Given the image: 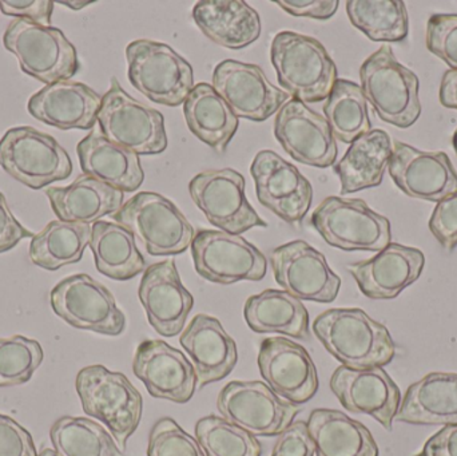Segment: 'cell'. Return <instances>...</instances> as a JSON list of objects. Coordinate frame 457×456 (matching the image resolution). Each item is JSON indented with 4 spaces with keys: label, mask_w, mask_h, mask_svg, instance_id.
I'll use <instances>...</instances> for the list:
<instances>
[{
    "label": "cell",
    "mask_w": 457,
    "mask_h": 456,
    "mask_svg": "<svg viewBox=\"0 0 457 456\" xmlns=\"http://www.w3.org/2000/svg\"><path fill=\"white\" fill-rule=\"evenodd\" d=\"M313 332L328 352L348 369L384 367L396 355L386 327L359 308H336L321 313L314 320Z\"/></svg>",
    "instance_id": "6da1fadb"
},
{
    "label": "cell",
    "mask_w": 457,
    "mask_h": 456,
    "mask_svg": "<svg viewBox=\"0 0 457 456\" xmlns=\"http://www.w3.org/2000/svg\"><path fill=\"white\" fill-rule=\"evenodd\" d=\"M270 59L279 85L303 104L325 101L337 80V67L327 48L306 35L277 34L271 42Z\"/></svg>",
    "instance_id": "7a4b0ae2"
},
{
    "label": "cell",
    "mask_w": 457,
    "mask_h": 456,
    "mask_svg": "<svg viewBox=\"0 0 457 456\" xmlns=\"http://www.w3.org/2000/svg\"><path fill=\"white\" fill-rule=\"evenodd\" d=\"M75 385L83 411L106 425L120 449L125 452L129 438L142 419L144 399L139 391L125 375L109 371L99 364L80 369Z\"/></svg>",
    "instance_id": "3957f363"
},
{
    "label": "cell",
    "mask_w": 457,
    "mask_h": 456,
    "mask_svg": "<svg viewBox=\"0 0 457 456\" xmlns=\"http://www.w3.org/2000/svg\"><path fill=\"white\" fill-rule=\"evenodd\" d=\"M362 93L380 120L411 128L421 114L419 78L400 63L391 46H381L360 69Z\"/></svg>",
    "instance_id": "277c9868"
},
{
    "label": "cell",
    "mask_w": 457,
    "mask_h": 456,
    "mask_svg": "<svg viewBox=\"0 0 457 456\" xmlns=\"http://www.w3.org/2000/svg\"><path fill=\"white\" fill-rule=\"evenodd\" d=\"M3 45L18 58L24 74L47 85L70 80L79 71L77 48L56 27L15 19Z\"/></svg>",
    "instance_id": "5b68a950"
},
{
    "label": "cell",
    "mask_w": 457,
    "mask_h": 456,
    "mask_svg": "<svg viewBox=\"0 0 457 456\" xmlns=\"http://www.w3.org/2000/svg\"><path fill=\"white\" fill-rule=\"evenodd\" d=\"M126 58L131 85L154 104L179 106L195 88L189 62L165 43L134 40L126 48Z\"/></svg>",
    "instance_id": "8992f818"
},
{
    "label": "cell",
    "mask_w": 457,
    "mask_h": 456,
    "mask_svg": "<svg viewBox=\"0 0 457 456\" xmlns=\"http://www.w3.org/2000/svg\"><path fill=\"white\" fill-rule=\"evenodd\" d=\"M117 224L128 228L152 256L184 253L195 240V228L169 198L142 192L112 214Z\"/></svg>",
    "instance_id": "52a82bcc"
},
{
    "label": "cell",
    "mask_w": 457,
    "mask_h": 456,
    "mask_svg": "<svg viewBox=\"0 0 457 456\" xmlns=\"http://www.w3.org/2000/svg\"><path fill=\"white\" fill-rule=\"evenodd\" d=\"M98 123L109 141L136 154H161L168 147L163 115L129 95L115 77L102 98Z\"/></svg>",
    "instance_id": "ba28073f"
},
{
    "label": "cell",
    "mask_w": 457,
    "mask_h": 456,
    "mask_svg": "<svg viewBox=\"0 0 457 456\" xmlns=\"http://www.w3.org/2000/svg\"><path fill=\"white\" fill-rule=\"evenodd\" d=\"M0 168L34 190L63 181L72 173L66 150L53 137L29 126L5 131L0 139Z\"/></svg>",
    "instance_id": "9c48e42d"
},
{
    "label": "cell",
    "mask_w": 457,
    "mask_h": 456,
    "mask_svg": "<svg viewBox=\"0 0 457 456\" xmlns=\"http://www.w3.org/2000/svg\"><path fill=\"white\" fill-rule=\"evenodd\" d=\"M312 225L330 246L341 251L381 252L391 244V224L359 198H325Z\"/></svg>",
    "instance_id": "30bf717a"
},
{
    "label": "cell",
    "mask_w": 457,
    "mask_h": 456,
    "mask_svg": "<svg viewBox=\"0 0 457 456\" xmlns=\"http://www.w3.org/2000/svg\"><path fill=\"white\" fill-rule=\"evenodd\" d=\"M50 303L55 315L74 328L106 336H120L125 331V315L112 292L85 273L59 281L51 291Z\"/></svg>",
    "instance_id": "8fae6325"
},
{
    "label": "cell",
    "mask_w": 457,
    "mask_h": 456,
    "mask_svg": "<svg viewBox=\"0 0 457 456\" xmlns=\"http://www.w3.org/2000/svg\"><path fill=\"white\" fill-rule=\"evenodd\" d=\"M198 275L221 286L265 278L266 257L249 241L224 230H198L192 243Z\"/></svg>",
    "instance_id": "7c38bea8"
},
{
    "label": "cell",
    "mask_w": 457,
    "mask_h": 456,
    "mask_svg": "<svg viewBox=\"0 0 457 456\" xmlns=\"http://www.w3.org/2000/svg\"><path fill=\"white\" fill-rule=\"evenodd\" d=\"M217 407L222 418L253 436L281 435L300 414L295 404L279 398L262 382L228 383Z\"/></svg>",
    "instance_id": "4fadbf2b"
},
{
    "label": "cell",
    "mask_w": 457,
    "mask_h": 456,
    "mask_svg": "<svg viewBox=\"0 0 457 456\" xmlns=\"http://www.w3.org/2000/svg\"><path fill=\"white\" fill-rule=\"evenodd\" d=\"M190 195L208 221L220 230L241 236L253 228H268L245 195V178L233 169L208 170L190 181Z\"/></svg>",
    "instance_id": "5bb4252c"
},
{
    "label": "cell",
    "mask_w": 457,
    "mask_h": 456,
    "mask_svg": "<svg viewBox=\"0 0 457 456\" xmlns=\"http://www.w3.org/2000/svg\"><path fill=\"white\" fill-rule=\"evenodd\" d=\"M270 260L278 286L301 302L329 304L337 299L341 278L330 269L324 254L305 241L278 246Z\"/></svg>",
    "instance_id": "9a60e30c"
},
{
    "label": "cell",
    "mask_w": 457,
    "mask_h": 456,
    "mask_svg": "<svg viewBox=\"0 0 457 456\" xmlns=\"http://www.w3.org/2000/svg\"><path fill=\"white\" fill-rule=\"evenodd\" d=\"M258 201L287 224H300L313 200V187L293 163L271 150L258 153L250 166Z\"/></svg>",
    "instance_id": "2e32d148"
},
{
    "label": "cell",
    "mask_w": 457,
    "mask_h": 456,
    "mask_svg": "<svg viewBox=\"0 0 457 456\" xmlns=\"http://www.w3.org/2000/svg\"><path fill=\"white\" fill-rule=\"evenodd\" d=\"M214 90L227 101L237 118L263 122L287 104L289 95L269 82L257 64L225 59L213 74Z\"/></svg>",
    "instance_id": "e0dca14e"
},
{
    "label": "cell",
    "mask_w": 457,
    "mask_h": 456,
    "mask_svg": "<svg viewBox=\"0 0 457 456\" xmlns=\"http://www.w3.org/2000/svg\"><path fill=\"white\" fill-rule=\"evenodd\" d=\"M274 136L285 152L303 165L330 168L337 158V144L328 120L295 99L277 112Z\"/></svg>",
    "instance_id": "ac0fdd59"
},
{
    "label": "cell",
    "mask_w": 457,
    "mask_h": 456,
    "mask_svg": "<svg viewBox=\"0 0 457 456\" xmlns=\"http://www.w3.org/2000/svg\"><path fill=\"white\" fill-rule=\"evenodd\" d=\"M258 369L266 385L295 406L311 401L319 391L316 364L303 345L287 337H269L261 343Z\"/></svg>",
    "instance_id": "d6986e66"
},
{
    "label": "cell",
    "mask_w": 457,
    "mask_h": 456,
    "mask_svg": "<svg viewBox=\"0 0 457 456\" xmlns=\"http://www.w3.org/2000/svg\"><path fill=\"white\" fill-rule=\"evenodd\" d=\"M330 390L346 411L370 415L386 431H392L402 404V393L383 367H338L330 377Z\"/></svg>",
    "instance_id": "ffe728a7"
},
{
    "label": "cell",
    "mask_w": 457,
    "mask_h": 456,
    "mask_svg": "<svg viewBox=\"0 0 457 456\" xmlns=\"http://www.w3.org/2000/svg\"><path fill=\"white\" fill-rule=\"evenodd\" d=\"M133 371L155 399L185 404L197 388L195 366L181 351L163 340H145L138 345Z\"/></svg>",
    "instance_id": "44dd1931"
},
{
    "label": "cell",
    "mask_w": 457,
    "mask_h": 456,
    "mask_svg": "<svg viewBox=\"0 0 457 456\" xmlns=\"http://www.w3.org/2000/svg\"><path fill=\"white\" fill-rule=\"evenodd\" d=\"M389 174L408 197L439 203L457 190V173L443 152H421L404 142L394 145Z\"/></svg>",
    "instance_id": "7402d4cb"
},
{
    "label": "cell",
    "mask_w": 457,
    "mask_h": 456,
    "mask_svg": "<svg viewBox=\"0 0 457 456\" xmlns=\"http://www.w3.org/2000/svg\"><path fill=\"white\" fill-rule=\"evenodd\" d=\"M138 296L158 335L174 337L184 331L195 299L182 284L174 260L157 262L145 270Z\"/></svg>",
    "instance_id": "603a6c76"
},
{
    "label": "cell",
    "mask_w": 457,
    "mask_h": 456,
    "mask_svg": "<svg viewBox=\"0 0 457 456\" xmlns=\"http://www.w3.org/2000/svg\"><path fill=\"white\" fill-rule=\"evenodd\" d=\"M424 265L420 249L391 243L372 259L348 265V270L365 296L391 300L419 280Z\"/></svg>",
    "instance_id": "cb8c5ba5"
},
{
    "label": "cell",
    "mask_w": 457,
    "mask_h": 456,
    "mask_svg": "<svg viewBox=\"0 0 457 456\" xmlns=\"http://www.w3.org/2000/svg\"><path fill=\"white\" fill-rule=\"evenodd\" d=\"M102 98L80 82L62 80L40 88L29 99V114L61 130H90L98 122Z\"/></svg>",
    "instance_id": "d4e9b609"
},
{
    "label": "cell",
    "mask_w": 457,
    "mask_h": 456,
    "mask_svg": "<svg viewBox=\"0 0 457 456\" xmlns=\"http://www.w3.org/2000/svg\"><path fill=\"white\" fill-rule=\"evenodd\" d=\"M179 343L193 361L200 390L225 379L238 361L236 342L228 336L221 321L204 313L190 321Z\"/></svg>",
    "instance_id": "484cf974"
},
{
    "label": "cell",
    "mask_w": 457,
    "mask_h": 456,
    "mask_svg": "<svg viewBox=\"0 0 457 456\" xmlns=\"http://www.w3.org/2000/svg\"><path fill=\"white\" fill-rule=\"evenodd\" d=\"M85 176L93 177L120 192H136L145 181L138 154L109 141L101 131H91L78 144Z\"/></svg>",
    "instance_id": "4316f807"
},
{
    "label": "cell",
    "mask_w": 457,
    "mask_h": 456,
    "mask_svg": "<svg viewBox=\"0 0 457 456\" xmlns=\"http://www.w3.org/2000/svg\"><path fill=\"white\" fill-rule=\"evenodd\" d=\"M193 19L209 39L228 50L247 47L262 31L257 11L242 0H201Z\"/></svg>",
    "instance_id": "83f0119b"
},
{
    "label": "cell",
    "mask_w": 457,
    "mask_h": 456,
    "mask_svg": "<svg viewBox=\"0 0 457 456\" xmlns=\"http://www.w3.org/2000/svg\"><path fill=\"white\" fill-rule=\"evenodd\" d=\"M46 195L61 221L87 225L117 213L125 200L120 190L85 174L67 187H48Z\"/></svg>",
    "instance_id": "f1b7e54d"
},
{
    "label": "cell",
    "mask_w": 457,
    "mask_h": 456,
    "mask_svg": "<svg viewBox=\"0 0 457 456\" xmlns=\"http://www.w3.org/2000/svg\"><path fill=\"white\" fill-rule=\"evenodd\" d=\"M395 420L408 425H457V374L432 372L410 386Z\"/></svg>",
    "instance_id": "f546056e"
},
{
    "label": "cell",
    "mask_w": 457,
    "mask_h": 456,
    "mask_svg": "<svg viewBox=\"0 0 457 456\" xmlns=\"http://www.w3.org/2000/svg\"><path fill=\"white\" fill-rule=\"evenodd\" d=\"M394 153V144L386 131L370 130L352 142L343 160L333 168L340 177L341 195L378 187L383 182Z\"/></svg>",
    "instance_id": "4dcf8cb0"
},
{
    "label": "cell",
    "mask_w": 457,
    "mask_h": 456,
    "mask_svg": "<svg viewBox=\"0 0 457 456\" xmlns=\"http://www.w3.org/2000/svg\"><path fill=\"white\" fill-rule=\"evenodd\" d=\"M245 320L255 334H277L308 340L309 313L303 303L287 291L266 289L246 300Z\"/></svg>",
    "instance_id": "1f68e13d"
},
{
    "label": "cell",
    "mask_w": 457,
    "mask_h": 456,
    "mask_svg": "<svg viewBox=\"0 0 457 456\" xmlns=\"http://www.w3.org/2000/svg\"><path fill=\"white\" fill-rule=\"evenodd\" d=\"M317 456H378L370 431L336 410L319 409L308 419Z\"/></svg>",
    "instance_id": "d6a6232c"
},
{
    "label": "cell",
    "mask_w": 457,
    "mask_h": 456,
    "mask_svg": "<svg viewBox=\"0 0 457 456\" xmlns=\"http://www.w3.org/2000/svg\"><path fill=\"white\" fill-rule=\"evenodd\" d=\"M185 120L204 144L224 153L238 129V118L209 83H198L184 104Z\"/></svg>",
    "instance_id": "836d02e7"
},
{
    "label": "cell",
    "mask_w": 457,
    "mask_h": 456,
    "mask_svg": "<svg viewBox=\"0 0 457 456\" xmlns=\"http://www.w3.org/2000/svg\"><path fill=\"white\" fill-rule=\"evenodd\" d=\"M90 249L99 273L117 281H128L141 275L145 259L136 236L122 225L98 221L91 227Z\"/></svg>",
    "instance_id": "e575fe53"
},
{
    "label": "cell",
    "mask_w": 457,
    "mask_h": 456,
    "mask_svg": "<svg viewBox=\"0 0 457 456\" xmlns=\"http://www.w3.org/2000/svg\"><path fill=\"white\" fill-rule=\"evenodd\" d=\"M90 240V225L51 221L31 238L29 259L37 267L54 272L79 262Z\"/></svg>",
    "instance_id": "d590c367"
},
{
    "label": "cell",
    "mask_w": 457,
    "mask_h": 456,
    "mask_svg": "<svg viewBox=\"0 0 457 456\" xmlns=\"http://www.w3.org/2000/svg\"><path fill=\"white\" fill-rule=\"evenodd\" d=\"M324 114L333 137L344 144H352L370 131L367 98L361 86L352 80H336L325 102Z\"/></svg>",
    "instance_id": "8d00e7d4"
},
{
    "label": "cell",
    "mask_w": 457,
    "mask_h": 456,
    "mask_svg": "<svg viewBox=\"0 0 457 456\" xmlns=\"http://www.w3.org/2000/svg\"><path fill=\"white\" fill-rule=\"evenodd\" d=\"M349 21L373 42H402L408 37L410 21L402 0H349Z\"/></svg>",
    "instance_id": "74e56055"
},
{
    "label": "cell",
    "mask_w": 457,
    "mask_h": 456,
    "mask_svg": "<svg viewBox=\"0 0 457 456\" xmlns=\"http://www.w3.org/2000/svg\"><path fill=\"white\" fill-rule=\"evenodd\" d=\"M59 456H123L112 436L87 418L63 417L50 430Z\"/></svg>",
    "instance_id": "f35d334b"
},
{
    "label": "cell",
    "mask_w": 457,
    "mask_h": 456,
    "mask_svg": "<svg viewBox=\"0 0 457 456\" xmlns=\"http://www.w3.org/2000/svg\"><path fill=\"white\" fill-rule=\"evenodd\" d=\"M195 436L206 456H261L262 447L255 436L225 418H203L195 425Z\"/></svg>",
    "instance_id": "ab89813d"
},
{
    "label": "cell",
    "mask_w": 457,
    "mask_h": 456,
    "mask_svg": "<svg viewBox=\"0 0 457 456\" xmlns=\"http://www.w3.org/2000/svg\"><path fill=\"white\" fill-rule=\"evenodd\" d=\"M45 359L37 340L15 335L0 339V388L24 385Z\"/></svg>",
    "instance_id": "60d3db41"
},
{
    "label": "cell",
    "mask_w": 457,
    "mask_h": 456,
    "mask_svg": "<svg viewBox=\"0 0 457 456\" xmlns=\"http://www.w3.org/2000/svg\"><path fill=\"white\" fill-rule=\"evenodd\" d=\"M147 456H206L197 439L182 430L171 418L155 423L149 436Z\"/></svg>",
    "instance_id": "b9f144b4"
},
{
    "label": "cell",
    "mask_w": 457,
    "mask_h": 456,
    "mask_svg": "<svg viewBox=\"0 0 457 456\" xmlns=\"http://www.w3.org/2000/svg\"><path fill=\"white\" fill-rule=\"evenodd\" d=\"M427 47L457 71V13H436L429 18Z\"/></svg>",
    "instance_id": "7bdbcfd3"
},
{
    "label": "cell",
    "mask_w": 457,
    "mask_h": 456,
    "mask_svg": "<svg viewBox=\"0 0 457 456\" xmlns=\"http://www.w3.org/2000/svg\"><path fill=\"white\" fill-rule=\"evenodd\" d=\"M429 229L445 251L453 252L457 246V190L437 203Z\"/></svg>",
    "instance_id": "ee69618b"
},
{
    "label": "cell",
    "mask_w": 457,
    "mask_h": 456,
    "mask_svg": "<svg viewBox=\"0 0 457 456\" xmlns=\"http://www.w3.org/2000/svg\"><path fill=\"white\" fill-rule=\"evenodd\" d=\"M0 456H37L31 434L5 415H0Z\"/></svg>",
    "instance_id": "f6af8a7d"
},
{
    "label": "cell",
    "mask_w": 457,
    "mask_h": 456,
    "mask_svg": "<svg viewBox=\"0 0 457 456\" xmlns=\"http://www.w3.org/2000/svg\"><path fill=\"white\" fill-rule=\"evenodd\" d=\"M316 446L308 430V423L293 422L279 435L270 456H314Z\"/></svg>",
    "instance_id": "bcb514c9"
},
{
    "label": "cell",
    "mask_w": 457,
    "mask_h": 456,
    "mask_svg": "<svg viewBox=\"0 0 457 456\" xmlns=\"http://www.w3.org/2000/svg\"><path fill=\"white\" fill-rule=\"evenodd\" d=\"M55 3L51 0H0V11L4 15L51 26V16Z\"/></svg>",
    "instance_id": "7dc6e473"
},
{
    "label": "cell",
    "mask_w": 457,
    "mask_h": 456,
    "mask_svg": "<svg viewBox=\"0 0 457 456\" xmlns=\"http://www.w3.org/2000/svg\"><path fill=\"white\" fill-rule=\"evenodd\" d=\"M282 10L297 18H311L328 21L338 10L337 0H277Z\"/></svg>",
    "instance_id": "c3c4849f"
},
{
    "label": "cell",
    "mask_w": 457,
    "mask_h": 456,
    "mask_svg": "<svg viewBox=\"0 0 457 456\" xmlns=\"http://www.w3.org/2000/svg\"><path fill=\"white\" fill-rule=\"evenodd\" d=\"M34 236L13 217L4 195L0 193V253L15 248L23 238H32Z\"/></svg>",
    "instance_id": "681fc988"
},
{
    "label": "cell",
    "mask_w": 457,
    "mask_h": 456,
    "mask_svg": "<svg viewBox=\"0 0 457 456\" xmlns=\"http://www.w3.org/2000/svg\"><path fill=\"white\" fill-rule=\"evenodd\" d=\"M416 456H457V425L445 426Z\"/></svg>",
    "instance_id": "f907efd6"
},
{
    "label": "cell",
    "mask_w": 457,
    "mask_h": 456,
    "mask_svg": "<svg viewBox=\"0 0 457 456\" xmlns=\"http://www.w3.org/2000/svg\"><path fill=\"white\" fill-rule=\"evenodd\" d=\"M440 102L448 109L457 110V71L445 72L440 87Z\"/></svg>",
    "instance_id": "816d5d0a"
},
{
    "label": "cell",
    "mask_w": 457,
    "mask_h": 456,
    "mask_svg": "<svg viewBox=\"0 0 457 456\" xmlns=\"http://www.w3.org/2000/svg\"><path fill=\"white\" fill-rule=\"evenodd\" d=\"M59 4L66 5V7L71 8V10H82V8L87 7V5L93 4L94 2H58Z\"/></svg>",
    "instance_id": "f5cc1de1"
},
{
    "label": "cell",
    "mask_w": 457,
    "mask_h": 456,
    "mask_svg": "<svg viewBox=\"0 0 457 456\" xmlns=\"http://www.w3.org/2000/svg\"><path fill=\"white\" fill-rule=\"evenodd\" d=\"M37 456H59V455L56 454L55 450L46 449V450H43V452H40V454Z\"/></svg>",
    "instance_id": "db71d44e"
},
{
    "label": "cell",
    "mask_w": 457,
    "mask_h": 456,
    "mask_svg": "<svg viewBox=\"0 0 457 456\" xmlns=\"http://www.w3.org/2000/svg\"><path fill=\"white\" fill-rule=\"evenodd\" d=\"M453 149H455V152L457 154V129H456L455 134H453Z\"/></svg>",
    "instance_id": "11a10c76"
}]
</instances>
